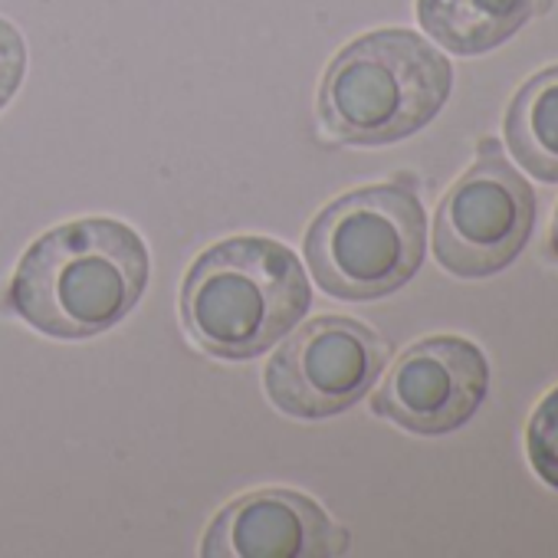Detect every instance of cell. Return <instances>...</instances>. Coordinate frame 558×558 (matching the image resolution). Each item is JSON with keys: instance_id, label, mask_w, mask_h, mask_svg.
Instances as JSON below:
<instances>
[{"instance_id": "cell-1", "label": "cell", "mask_w": 558, "mask_h": 558, "mask_svg": "<svg viewBox=\"0 0 558 558\" xmlns=\"http://www.w3.org/2000/svg\"><path fill=\"white\" fill-rule=\"evenodd\" d=\"M148 269V246L135 227L112 217L70 220L31 243L4 306L47 339H96L135 313Z\"/></svg>"}, {"instance_id": "cell-2", "label": "cell", "mask_w": 558, "mask_h": 558, "mask_svg": "<svg viewBox=\"0 0 558 558\" xmlns=\"http://www.w3.org/2000/svg\"><path fill=\"white\" fill-rule=\"evenodd\" d=\"M187 339L220 362H250L293 332L313 287L300 256L269 236H230L207 246L181 283Z\"/></svg>"}, {"instance_id": "cell-3", "label": "cell", "mask_w": 558, "mask_h": 558, "mask_svg": "<svg viewBox=\"0 0 558 558\" xmlns=\"http://www.w3.org/2000/svg\"><path fill=\"white\" fill-rule=\"evenodd\" d=\"M453 86L447 57L414 31H372L336 53L319 89L323 129L345 145L378 148L437 119Z\"/></svg>"}, {"instance_id": "cell-4", "label": "cell", "mask_w": 558, "mask_h": 558, "mask_svg": "<svg viewBox=\"0 0 558 558\" xmlns=\"http://www.w3.org/2000/svg\"><path fill=\"white\" fill-rule=\"evenodd\" d=\"M427 217L398 181L336 197L306 230V263L323 293L368 303L408 287L424 263Z\"/></svg>"}, {"instance_id": "cell-5", "label": "cell", "mask_w": 558, "mask_h": 558, "mask_svg": "<svg viewBox=\"0 0 558 558\" xmlns=\"http://www.w3.org/2000/svg\"><path fill=\"white\" fill-rule=\"evenodd\" d=\"M391 359L388 342L349 316H319L272 352L263 372L276 411L300 421H323L355 408L381 378Z\"/></svg>"}, {"instance_id": "cell-6", "label": "cell", "mask_w": 558, "mask_h": 558, "mask_svg": "<svg viewBox=\"0 0 558 558\" xmlns=\"http://www.w3.org/2000/svg\"><path fill=\"white\" fill-rule=\"evenodd\" d=\"M535 223V194L509 165L499 142H483L466 174L444 194L434 220L437 263L460 279L506 269Z\"/></svg>"}, {"instance_id": "cell-7", "label": "cell", "mask_w": 558, "mask_h": 558, "mask_svg": "<svg viewBox=\"0 0 558 558\" xmlns=\"http://www.w3.org/2000/svg\"><path fill=\"white\" fill-rule=\"evenodd\" d=\"M489 391L486 355L460 336H430L404 349L372 398V411L411 434L463 427Z\"/></svg>"}, {"instance_id": "cell-8", "label": "cell", "mask_w": 558, "mask_h": 558, "mask_svg": "<svg viewBox=\"0 0 558 558\" xmlns=\"http://www.w3.org/2000/svg\"><path fill=\"white\" fill-rule=\"evenodd\" d=\"M349 532L310 496L269 486L227 502L204 532V558H336Z\"/></svg>"}, {"instance_id": "cell-9", "label": "cell", "mask_w": 558, "mask_h": 558, "mask_svg": "<svg viewBox=\"0 0 558 558\" xmlns=\"http://www.w3.org/2000/svg\"><path fill=\"white\" fill-rule=\"evenodd\" d=\"M551 0H417L424 34L457 57H480L515 37Z\"/></svg>"}, {"instance_id": "cell-10", "label": "cell", "mask_w": 558, "mask_h": 558, "mask_svg": "<svg viewBox=\"0 0 558 558\" xmlns=\"http://www.w3.org/2000/svg\"><path fill=\"white\" fill-rule=\"evenodd\" d=\"M506 142L538 181L558 184V66L535 73L509 102Z\"/></svg>"}, {"instance_id": "cell-11", "label": "cell", "mask_w": 558, "mask_h": 558, "mask_svg": "<svg viewBox=\"0 0 558 558\" xmlns=\"http://www.w3.org/2000/svg\"><path fill=\"white\" fill-rule=\"evenodd\" d=\"M525 450L535 476L558 489V388L548 391L535 408L525 430Z\"/></svg>"}, {"instance_id": "cell-12", "label": "cell", "mask_w": 558, "mask_h": 558, "mask_svg": "<svg viewBox=\"0 0 558 558\" xmlns=\"http://www.w3.org/2000/svg\"><path fill=\"white\" fill-rule=\"evenodd\" d=\"M24 73H27V44L11 21L0 17V109L17 96Z\"/></svg>"}, {"instance_id": "cell-13", "label": "cell", "mask_w": 558, "mask_h": 558, "mask_svg": "<svg viewBox=\"0 0 558 558\" xmlns=\"http://www.w3.org/2000/svg\"><path fill=\"white\" fill-rule=\"evenodd\" d=\"M551 253L558 256V207H555V217H551Z\"/></svg>"}]
</instances>
